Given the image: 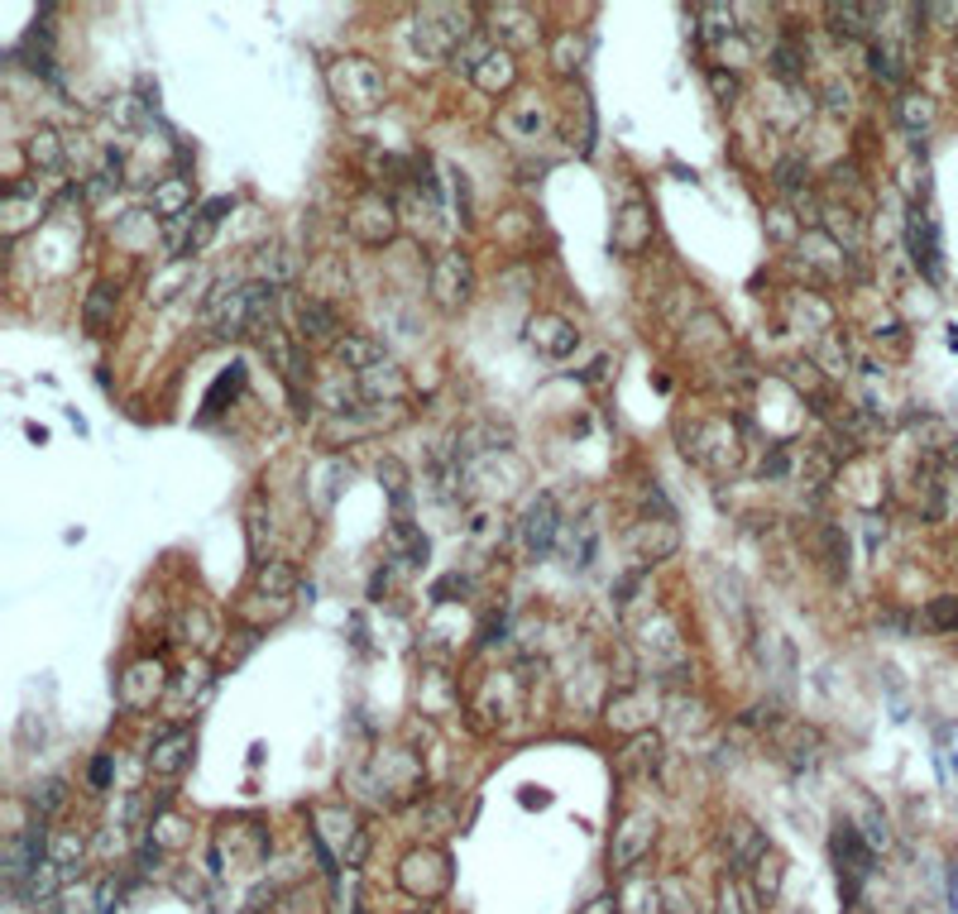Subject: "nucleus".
<instances>
[{"label": "nucleus", "instance_id": "obj_1", "mask_svg": "<svg viewBox=\"0 0 958 914\" xmlns=\"http://www.w3.org/2000/svg\"><path fill=\"white\" fill-rule=\"evenodd\" d=\"M273 302H279V287L249 278V283L230 287V297L216 293L212 302H206V312L216 316V336L221 340H240V336H259L264 326H273Z\"/></svg>", "mask_w": 958, "mask_h": 914}, {"label": "nucleus", "instance_id": "obj_2", "mask_svg": "<svg viewBox=\"0 0 958 914\" xmlns=\"http://www.w3.org/2000/svg\"><path fill=\"white\" fill-rule=\"evenodd\" d=\"M312 847L326 867H336V857L346 867H360L370 853V833L350 804H312Z\"/></svg>", "mask_w": 958, "mask_h": 914}, {"label": "nucleus", "instance_id": "obj_3", "mask_svg": "<svg viewBox=\"0 0 958 914\" xmlns=\"http://www.w3.org/2000/svg\"><path fill=\"white\" fill-rule=\"evenodd\" d=\"M470 20H475V10H461V5H422L413 15V30H417V48L427 53V58H451V53L470 48Z\"/></svg>", "mask_w": 958, "mask_h": 914}, {"label": "nucleus", "instance_id": "obj_4", "mask_svg": "<svg viewBox=\"0 0 958 914\" xmlns=\"http://www.w3.org/2000/svg\"><path fill=\"white\" fill-rule=\"evenodd\" d=\"M331 97L340 111H356V115L379 111L384 105V72L364 58H340L331 63Z\"/></svg>", "mask_w": 958, "mask_h": 914}, {"label": "nucleus", "instance_id": "obj_5", "mask_svg": "<svg viewBox=\"0 0 958 914\" xmlns=\"http://www.w3.org/2000/svg\"><path fill=\"white\" fill-rule=\"evenodd\" d=\"M398 881H403V891L417 900H437L451 891V857H446L441 847H413L398 862Z\"/></svg>", "mask_w": 958, "mask_h": 914}, {"label": "nucleus", "instance_id": "obj_6", "mask_svg": "<svg viewBox=\"0 0 958 914\" xmlns=\"http://www.w3.org/2000/svg\"><path fill=\"white\" fill-rule=\"evenodd\" d=\"M834 867H838V885H844V900L853 905L863 891V881L872 877V847L858 833V824H834Z\"/></svg>", "mask_w": 958, "mask_h": 914}, {"label": "nucleus", "instance_id": "obj_7", "mask_svg": "<svg viewBox=\"0 0 958 914\" xmlns=\"http://www.w3.org/2000/svg\"><path fill=\"white\" fill-rule=\"evenodd\" d=\"M657 814L638 810V814H623L619 828H613V843H609V867L613 871H633L642 857L652 853V843H657Z\"/></svg>", "mask_w": 958, "mask_h": 914}, {"label": "nucleus", "instance_id": "obj_8", "mask_svg": "<svg viewBox=\"0 0 958 914\" xmlns=\"http://www.w3.org/2000/svg\"><path fill=\"white\" fill-rule=\"evenodd\" d=\"M350 235L364 245H388L398 235V206L384 192H360L350 202Z\"/></svg>", "mask_w": 958, "mask_h": 914}, {"label": "nucleus", "instance_id": "obj_9", "mask_svg": "<svg viewBox=\"0 0 958 914\" xmlns=\"http://www.w3.org/2000/svg\"><path fill=\"white\" fill-rule=\"evenodd\" d=\"M690 455L705 470H739V455H743L739 431L729 421H705V427L690 431Z\"/></svg>", "mask_w": 958, "mask_h": 914}, {"label": "nucleus", "instance_id": "obj_10", "mask_svg": "<svg viewBox=\"0 0 958 914\" xmlns=\"http://www.w3.org/2000/svg\"><path fill=\"white\" fill-rule=\"evenodd\" d=\"M518 532H522V546H528V555H546V551L561 541V532H566V527H561L556 498H551V494H537V498L528 503V512H522Z\"/></svg>", "mask_w": 958, "mask_h": 914}, {"label": "nucleus", "instance_id": "obj_11", "mask_svg": "<svg viewBox=\"0 0 958 914\" xmlns=\"http://www.w3.org/2000/svg\"><path fill=\"white\" fill-rule=\"evenodd\" d=\"M470 293H475V269H470V259L455 255V249L441 255L437 269H431V297H437L446 312H455L470 302Z\"/></svg>", "mask_w": 958, "mask_h": 914}, {"label": "nucleus", "instance_id": "obj_12", "mask_svg": "<svg viewBox=\"0 0 958 914\" xmlns=\"http://www.w3.org/2000/svg\"><path fill=\"white\" fill-rule=\"evenodd\" d=\"M465 63H470V77H475L480 91H508L518 82V63H514V48H465Z\"/></svg>", "mask_w": 958, "mask_h": 914}, {"label": "nucleus", "instance_id": "obj_13", "mask_svg": "<svg viewBox=\"0 0 958 914\" xmlns=\"http://www.w3.org/2000/svg\"><path fill=\"white\" fill-rule=\"evenodd\" d=\"M657 723V699L652 690H638V685H628L609 699V727H619V733H647V727Z\"/></svg>", "mask_w": 958, "mask_h": 914}, {"label": "nucleus", "instance_id": "obj_14", "mask_svg": "<svg viewBox=\"0 0 958 914\" xmlns=\"http://www.w3.org/2000/svg\"><path fill=\"white\" fill-rule=\"evenodd\" d=\"M297 336L302 346H340V316L326 297H302L297 302Z\"/></svg>", "mask_w": 958, "mask_h": 914}, {"label": "nucleus", "instance_id": "obj_15", "mask_svg": "<svg viewBox=\"0 0 958 914\" xmlns=\"http://www.w3.org/2000/svg\"><path fill=\"white\" fill-rule=\"evenodd\" d=\"M767 853H771V847H767L763 828H757L753 819H729V828H724V857H729V867H733V871L757 867Z\"/></svg>", "mask_w": 958, "mask_h": 914}, {"label": "nucleus", "instance_id": "obj_16", "mask_svg": "<svg viewBox=\"0 0 958 914\" xmlns=\"http://www.w3.org/2000/svg\"><path fill=\"white\" fill-rule=\"evenodd\" d=\"M192 752H196L192 727H164V733L149 742V766L159 776H178L182 766L192 761Z\"/></svg>", "mask_w": 958, "mask_h": 914}, {"label": "nucleus", "instance_id": "obj_17", "mask_svg": "<svg viewBox=\"0 0 958 914\" xmlns=\"http://www.w3.org/2000/svg\"><path fill=\"white\" fill-rule=\"evenodd\" d=\"M528 340L537 346V354H546V360H566V354L581 346V336H575V326L566 316H532L528 321Z\"/></svg>", "mask_w": 958, "mask_h": 914}, {"label": "nucleus", "instance_id": "obj_18", "mask_svg": "<svg viewBox=\"0 0 958 914\" xmlns=\"http://www.w3.org/2000/svg\"><path fill=\"white\" fill-rule=\"evenodd\" d=\"M164 690V666L159 661H135L121 680V704L125 709H149Z\"/></svg>", "mask_w": 958, "mask_h": 914}, {"label": "nucleus", "instance_id": "obj_19", "mask_svg": "<svg viewBox=\"0 0 958 914\" xmlns=\"http://www.w3.org/2000/svg\"><path fill=\"white\" fill-rule=\"evenodd\" d=\"M905 245H911V259L921 263L929 278H939V235H935V225H929V216L921 206L905 216Z\"/></svg>", "mask_w": 958, "mask_h": 914}, {"label": "nucleus", "instance_id": "obj_20", "mask_svg": "<svg viewBox=\"0 0 958 914\" xmlns=\"http://www.w3.org/2000/svg\"><path fill=\"white\" fill-rule=\"evenodd\" d=\"M0 211H5V230L20 235V230H30V225H38V216H44V196H38L30 182H10Z\"/></svg>", "mask_w": 958, "mask_h": 914}, {"label": "nucleus", "instance_id": "obj_21", "mask_svg": "<svg viewBox=\"0 0 958 914\" xmlns=\"http://www.w3.org/2000/svg\"><path fill=\"white\" fill-rule=\"evenodd\" d=\"M356 393L360 397H370V403H379V397H388L393 407H398V397L408 393V374H403L393 360H384V364H374V369H364V374L356 379Z\"/></svg>", "mask_w": 958, "mask_h": 914}, {"label": "nucleus", "instance_id": "obj_22", "mask_svg": "<svg viewBox=\"0 0 958 914\" xmlns=\"http://www.w3.org/2000/svg\"><path fill=\"white\" fill-rule=\"evenodd\" d=\"M868 68H872V77L882 87H905V77H911V58H905V48L891 44V38H872Z\"/></svg>", "mask_w": 958, "mask_h": 914}, {"label": "nucleus", "instance_id": "obj_23", "mask_svg": "<svg viewBox=\"0 0 958 914\" xmlns=\"http://www.w3.org/2000/svg\"><path fill=\"white\" fill-rule=\"evenodd\" d=\"M777 742H781V757H786L791 771H815V761H820V733L815 727L796 723V727H786Z\"/></svg>", "mask_w": 958, "mask_h": 914}, {"label": "nucleus", "instance_id": "obj_24", "mask_svg": "<svg viewBox=\"0 0 958 914\" xmlns=\"http://www.w3.org/2000/svg\"><path fill=\"white\" fill-rule=\"evenodd\" d=\"M489 20H494V30L504 34L508 44H532V38H537V15H532L528 5H494Z\"/></svg>", "mask_w": 958, "mask_h": 914}, {"label": "nucleus", "instance_id": "obj_25", "mask_svg": "<svg viewBox=\"0 0 958 914\" xmlns=\"http://www.w3.org/2000/svg\"><path fill=\"white\" fill-rule=\"evenodd\" d=\"M115 302H121V287L115 283H97L91 287V297H87V307H82V326L87 330H111V321H115Z\"/></svg>", "mask_w": 958, "mask_h": 914}, {"label": "nucleus", "instance_id": "obj_26", "mask_svg": "<svg viewBox=\"0 0 958 914\" xmlns=\"http://www.w3.org/2000/svg\"><path fill=\"white\" fill-rule=\"evenodd\" d=\"M192 838V824L182 819L178 810H168V804H159L154 810V819H149V843L154 847H182Z\"/></svg>", "mask_w": 958, "mask_h": 914}, {"label": "nucleus", "instance_id": "obj_27", "mask_svg": "<svg viewBox=\"0 0 958 914\" xmlns=\"http://www.w3.org/2000/svg\"><path fill=\"white\" fill-rule=\"evenodd\" d=\"M897 121L911 129V135H925L929 125H935V101L925 97V91H901L897 101Z\"/></svg>", "mask_w": 958, "mask_h": 914}, {"label": "nucleus", "instance_id": "obj_28", "mask_svg": "<svg viewBox=\"0 0 958 914\" xmlns=\"http://www.w3.org/2000/svg\"><path fill=\"white\" fill-rule=\"evenodd\" d=\"M336 354H340V364H350V369H374V364H384L388 354H384V346H379V340H370V336H346L336 346Z\"/></svg>", "mask_w": 958, "mask_h": 914}, {"label": "nucleus", "instance_id": "obj_29", "mask_svg": "<svg viewBox=\"0 0 958 914\" xmlns=\"http://www.w3.org/2000/svg\"><path fill=\"white\" fill-rule=\"evenodd\" d=\"M30 163L38 168V173H58L63 168V135L58 129H34L30 135Z\"/></svg>", "mask_w": 958, "mask_h": 914}, {"label": "nucleus", "instance_id": "obj_30", "mask_svg": "<svg viewBox=\"0 0 958 914\" xmlns=\"http://www.w3.org/2000/svg\"><path fill=\"white\" fill-rule=\"evenodd\" d=\"M297 273V259L288 255L283 245H269V249H259V269H255V278L259 283H269V287H279V283H288V278Z\"/></svg>", "mask_w": 958, "mask_h": 914}, {"label": "nucleus", "instance_id": "obj_31", "mask_svg": "<svg viewBox=\"0 0 958 914\" xmlns=\"http://www.w3.org/2000/svg\"><path fill=\"white\" fill-rule=\"evenodd\" d=\"M240 388H245V364H230V369H221L216 374V388L206 393V403H202V417H216L226 403H235L240 397Z\"/></svg>", "mask_w": 958, "mask_h": 914}, {"label": "nucleus", "instance_id": "obj_32", "mask_svg": "<svg viewBox=\"0 0 958 914\" xmlns=\"http://www.w3.org/2000/svg\"><path fill=\"white\" fill-rule=\"evenodd\" d=\"M796 474L805 479V488H824L830 484V474H834V455L830 450H820V445L796 450Z\"/></svg>", "mask_w": 958, "mask_h": 914}, {"label": "nucleus", "instance_id": "obj_33", "mask_svg": "<svg viewBox=\"0 0 958 914\" xmlns=\"http://www.w3.org/2000/svg\"><path fill=\"white\" fill-rule=\"evenodd\" d=\"M767 63H771V72H777L786 87H796V82H800V72H805V63H810V53L786 38V44H777V48L767 53Z\"/></svg>", "mask_w": 958, "mask_h": 914}, {"label": "nucleus", "instance_id": "obj_34", "mask_svg": "<svg viewBox=\"0 0 958 914\" xmlns=\"http://www.w3.org/2000/svg\"><path fill=\"white\" fill-rule=\"evenodd\" d=\"M623 771H633V776H657V771H662V742L642 733V737L633 742V747H628Z\"/></svg>", "mask_w": 958, "mask_h": 914}, {"label": "nucleus", "instance_id": "obj_35", "mask_svg": "<svg viewBox=\"0 0 958 914\" xmlns=\"http://www.w3.org/2000/svg\"><path fill=\"white\" fill-rule=\"evenodd\" d=\"M638 532H642V537H633L638 555H652V561H666V555L676 551V532H672V522H657V527H647V522H642Z\"/></svg>", "mask_w": 958, "mask_h": 914}, {"label": "nucleus", "instance_id": "obj_36", "mask_svg": "<svg viewBox=\"0 0 958 914\" xmlns=\"http://www.w3.org/2000/svg\"><path fill=\"white\" fill-rule=\"evenodd\" d=\"M820 561L834 579L848 575V537L838 532V527H820Z\"/></svg>", "mask_w": 958, "mask_h": 914}, {"label": "nucleus", "instance_id": "obj_37", "mask_svg": "<svg viewBox=\"0 0 958 914\" xmlns=\"http://www.w3.org/2000/svg\"><path fill=\"white\" fill-rule=\"evenodd\" d=\"M63 871H68V867L44 862V867H38L34 877H30V885H24L20 895H24V900H54V895L63 891V885H68V877H63Z\"/></svg>", "mask_w": 958, "mask_h": 914}, {"label": "nucleus", "instance_id": "obj_38", "mask_svg": "<svg viewBox=\"0 0 958 914\" xmlns=\"http://www.w3.org/2000/svg\"><path fill=\"white\" fill-rule=\"evenodd\" d=\"M695 20H700V38H705V44H719V38L733 30V10L729 5H700V10H695Z\"/></svg>", "mask_w": 958, "mask_h": 914}, {"label": "nucleus", "instance_id": "obj_39", "mask_svg": "<svg viewBox=\"0 0 958 914\" xmlns=\"http://www.w3.org/2000/svg\"><path fill=\"white\" fill-rule=\"evenodd\" d=\"M642 221H647V206H628V211H623V230L613 235V245L628 249V255H638V249L647 245V230H642Z\"/></svg>", "mask_w": 958, "mask_h": 914}, {"label": "nucleus", "instance_id": "obj_40", "mask_svg": "<svg viewBox=\"0 0 958 914\" xmlns=\"http://www.w3.org/2000/svg\"><path fill=\"white\" fill-rule=\"evenodd\" d=\"M255 585L264 589V594L273 589V594H279V599H288V594L297 589V569H293V565H283V561H273V565H264V569H259V579H255Z\"/></svg>", "mask_w": 958, "mask_h": 914}, {"label": "nucleus", "instance_id": "obj_41", "mask_svg": "<svg viewBox=\"0 0 958 914\" xmlns=\"http://www.w3.org/2000/svg\"><path fill=\"white\" fill-rule=\"evenodd\" d=\"M921 628H929V632H954L958 628V599H935V603H925V613H921Z\"/></svg>", "mask_w": 958, "mask_h": 914}, {"label": "nucleus", "instance_id": "obj_42", "mask_svg": "<svg viewBox=\"0 0 958 914\" xmlns=\"http://www.w3.org/2000/svg\"><path fill=\"white\" fill-rule=\"evenodd\" d=\"M657 900H662L666 914H695V895L686 891V881H680V877H666L657 885Z\"/></svg>", "mask_w": 958, "mask_h": 914}, {"label": "nucleus", "instance_id": "obj_43", "mask_svg": "<svg viewBox=\"0 0 958 914\" xmlns=\"http://www.w3.org/2000/svg\"><path fill=\"white\" fill-rule=\"evenodd\" d=\"M63 794H68V786H63V780H38V786L30 790V804H34V814H38V819L58 814V810H63Z\"/></svg>", "mask_w": 958, "mask_h": 914}, {"label": "nucleus", "instance_id": "obj_44", "mask_svg": "<svg viewBox=\"0 0 958 914\" xmlns=\"http://www.w3.org/2000/svg\"><path fill=\"white\" fill-rule=\"evenodd\" d=\"M188 202H192L188 178H168V182H164V192H154V206H159L164 216H178V211H188Z\"/></svg>", "mask_w": 958, "mask_h": 914}, {"label": "nucleus", "instance_id": "obj_45", "mask_svg": "<svg viewBox=\"0 0 958 914\" xmlns=\"http://www.w3.org/2000/svg\"><path fill=\"white\" fill-rule=\"evenodd\" d=\"M805 178H810L805 158H781V163H777V192L781 196H796L800 188H805Z\"/></svg>", "mask_w": 958, "mask_h": 914}, {"label": "nucleus", "instance_id": "obj_46", "mask_svg": "<svg viewBox=\"0 0 958 914\" xmlns=\"http://www.w3.org/2000/svg\"><path fill=\"white\" fill-rule=\"evenodd\" d=\"M714 914H753V900L743 895L739 881H724L719 885V895H714Z\"/></svg>", "mask_w": 958, "mask_h": 914}, {"label": "nucleus", "instance_id": "obj_47", "mask_svg": "<svg viewBox=\"0 0 958 914\" xmlns=\"http://www.w3.org/2000/svg\"><path fill=\"white\" fill-rule=\"evenodd\" d=\"M393 546H403V555H408L413 565H422V561H427V537H417L408 522L393 527Z\"/></svg>", "mask_w": 958, "mask_h": 914}, {"label": "nucleus", "instance_id": "obj_48", "mask_svg": "<svg viewBox=\"0 0 958 914\" xmlns=\"http://www.w3.org/2000/svg\"><path fill=\"white\" fill-rule=\"evenodd\" d=\"M858 833H863V838H868V847H872V853H877V847H891V828H887V819L877 814V810H868V814H863Z\"/></svg>", "mask_w": 958, "mask_h": 914}, {"label": "nucleus", "instance_id": "obj_49", "mask_svg": "<svg viewBox=\"0 0 958 914\" xmlns=\"http://www.w3.org/2000/svg\"><path fill=\"white\" fill-rule=\"evenodd\" d=\"M791 470H796V450H791V445L767 450V460H763V479H781V474H791Z\"/></svg>", "mask_w": 958, "mask_h": 914}, {"label": "nucleus", "instance_id": "obj_50", "mask_svg": "<svg viewBox=\"0 0 958 914\" xmlns=\"http://www.w3.org/2000/svg\"><path fill=\"white\" fill-rule=\"evenodd\" d=\"M820 364L830 369V374H844V369H848V346H838V336H824V346H820Z\"/></svg>", "mask_w": 958, "mask_h": 914}, {"label": "nucleus", "instance_id": "obj_51", "mask_svg": "<svg viewBox=\"0 0 958 914\" xmlns=\"http://www.w3.org/2000/svg\"><path fill=\"white\" fill-rule=\"evenodd\" d=\"M178 628H182V637H188V642H192V637H196V642H206V637H212V618H206L202 608H188Z\"/></svg>", "mask_w": 958, "mask_h": 914}, {"label": "nucleus", "instance_id": "obj_52", "mask_svg": "<svg viewBox=\"0 0 958 914\" xmlns=\"http://www.w3.org/2000/svg\"><path fill=\"white\" fill-rule=\"evenodd\" d=\"M757 871H763V881H757V885H763V895H767V900H777V891H781V857H777V853H767L763 862H757Z\"/></svg>", "mask_w": 958, "mask_h": 914}, {"label": "nucleus", "instance_id": "obj_53", "mask_svg": "<svg viewBox=\"0 0 958 914\" xmlns=\"http://www.w3.org/2000/svg\"><path fill=\"white\" fill-rule=\"evenodd\" d=\"M710 87H714V97H719V101H733V97H739V77L724 72V68H714V72H710Z\"/></svg>", "mask_w": 958, "mask_h": 914}, {"label": "nucleus", "instance_id": "obj_54", "mask_svg": "<svg viewBox=\"0 0 958 914\" xmlns=\"http://www.w3.org/2000/svg\"><path fill=\"white\" fill-rule=\"evenodd\" d=\"M820 101H824V111H830V115H844L853 97H848V87H838V82H830V87H824V97H820Z\"/></svg>", "mask_w": 958, "mask_h": 914}, {"label": "nucleus", "instance_id": "obj_55", "mask_svg": "<svg viewBox=\"0 0 958 914\" xmlns=\"http://www.w3.org/2000/svg\"><path fill=\"white\" fill-rule=\"evenodd\" d=\"M87 780H91V786H97V790H106V786H111V757H97V761H91Z\"/></svg>", "mask_w": 958, "mask_h": 914}, {"label": "nucleus", "instance_id": "obj_56", "mask_svg": "<svg viewBox=\"0 0 958 914\" xmlns=\"http://www.w3.org/2000/svg\"><path fill=\"white\" fill-rule=\"evenodd\" d=\"M581 914H623V905H619V895H599V900H589Z\"/></svg>", "mask_w": 958, "mask_h": 914}, {"label": "nucleus", "instance_id": "obj_57", "mask_svg": "<svg viewBox=\"0 0 958 914\" xmlns=\"http://www.w3.org/2000/svg\"><path fill=\"white\" fill-rule=\"evenodd\" d=\"M925 15H935V20H949V24H958V5H929Z\"/></svg>", "mask_w": 958, "mask_h": 914}, {"label": "nucleus", "instance_id": "obj_58", "mask_svg": "<svg viewBox=\"0 0 958 914\" xmlns=\"http://www.w3.org/2000/svg\"><path fill=\"white\" fill-rule=\"evenodd\" d=\"M408 914H431V910H427V905H422V910H408Z\"/></svg>", "mask_w": 958, "mask_h": 914}]
</instances>
